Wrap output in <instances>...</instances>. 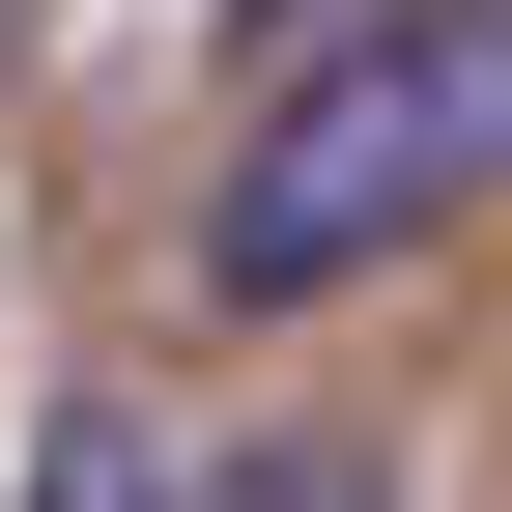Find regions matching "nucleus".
<instances>
[{"mask_svg": "<svg viewBox=\"0 0 512 512\" xmlns=\"http://www.w3.org/2000/svg\"><path fill=\"white\" fill-rule=\"evenodd\" d=\"M484 200H512V0H370L200 171V313H342V285H399Z\"/></svg>", "mask_w": 512, "mask_h": 512, "instance_id": "1", "label": "nucleus"}, {"mask_svg": "<svg viewBox=\"0 0 512 512\" xmlns=\"http://www.w3.org/2000/svg\"><path fill=\"white\" fill-rule=\"evenodd\" d=\"M228 512H399V484H370V456H256Z\"/></svg>", "mask_w": 512, "mask_h": 512, "instance_id": "2", "label": "nucleus"}]
</instances>
